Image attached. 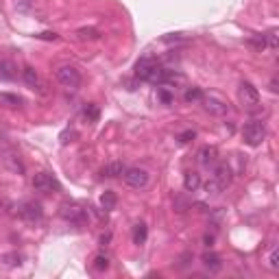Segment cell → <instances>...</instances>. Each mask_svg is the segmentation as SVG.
<instances>
[{
    "instance_id": "6da1fadb",
    "label": "cell",
    "mask_w": 279,
    "mask_h": 279,
    "mask_svg": "<svg viewBox=\"0 0 279 279\" xmlns=\"http://www.w3.org/2000/svg\"><path fill=\"white\" fill-rule=\"evenodd\" d=\"M242 138L249 146H260L266 138V127L260 120H251L242 127Z\"/></svg>"
},
{
    "instance_id": "7a4b0ae2",
    "label": "cell",
    "mask_w": 279,
    "mask_h": 279,
    "mask_svg": "<svg viewBox=\"0 0 279 279\" xmlns=\"http://www.w3.org/2000/svg\"><path fill=\"white\" fill-rule=\"evenodd\" d=\"M55 76L63 87H68V90H76V87L81 85V72L74 66H61L57 70Z\"/></svg>"
},
{
    "instance_id": "3957f363",
    "label": "cell",
    "mask_w": 279,
    "mask_h": 279,
    "mask_svg": "<svg viewBox=\"0 0 279 279\" xmlns=\"http://www.w3.org/2000/svg\"><path fill=\"white\" fill-rule=\"evenodd\" d=\"M122 179L129 188H133V190H142V188L148 186V173L144 168H124Z\"/></svg>"
},
{
    "instance_id": "277c9868",
    "label": "cell",
    "mask_w": 279,
    "mask_h": 279,
    "mask_svg": "<svg viewBox=\"0 0 279 279\" xmlns=\"http://www.w3.org/2000/svg\"><path fill=\"white\" fill-rule=\"evenodd\" d=\"M59 214H61L63 221L74 223V225H83L87 221L85 210H83L81 205H76V203H63L61 207H59Z\"/></svg>"
},
{
    "instance_id": "5b68a950",
    "label": "cell",
    "mask_w": 279,
    "mask_h": 279,
    "mask_svg": "<svg viewBox=\"0 0 279 279\" xmlns=\"http://www.w3.org/2000/svg\"><path fill=\"white\" fill-rule=\"evenodd\" d=\"M33 188L37 192H52V190H61V183L50 173H37L33 177Z\"/></svg>"
},
{
    "instance_id": "8992f818",
    "label": "cell",
    "mask_w": 279,
    "mask_h": 279,
    "mask_svg": "<svg viewBox=\"0 0 279 279\" xmlns=\"http://www.w3.org/2000/svg\"><path fill=\"white\" fill-rule=\"evenodd\" d=\"M238 96L242 100V105L245 107H258L260 105V92H258V87H253V83H249V81H242L240 83V90H238Z\"/></svg>"
},
{
    "instance_id": "52a82bcc",
    "label": "cell",
    "mask_w": 279,
    "mask_h": 279,
    "mask_svg": "<svg viewBox=\"0 0 279 279\" xmlns=\"http://www.w3.org/2000/svg\"><path fill=\"white\" fill-rule=\"evenodd\" d=\"M22 221L26 223H39L41 216H44V210H41L39 203H35V201H28V203H22L20 210H17Z\"/></svg>"
},
{
    "instance_id": "ba28073f",
    "label": "cell",
    "mask_w": 279,
    "mask_h": 279,
    "mask_svg": "<svg viewBox=\"0 0 279 279\" xmlns=\"http://www.w3.org/2000/svg\"><path fill=\"white\" fill-rule=\"evenodd\" d=\"M214 181L218 183L221 190H227L231 183V168L227 164H216L214 166Z\"/></svg>"
},
{
    "instance_id": "9c48e42d",
    "label": "cell",
    "mask_w": 279,
    "mask_h": 279,
    "mask_svg": "<svg viewBox=\"0 0 279 279\" xmlns=\"http://www.w3.org/2000/svg\"><path fill=\"white\" fill-rule=\"evenodd\" d=\"M199 162L203 168H214L218 164V151L216 146H203L199 151Z\"/></svg>"
},
{
    "instance_id": "30bf717a",
    "label": "cell",
    "mask_w": 279,
    "mask_h": 279,
    "mask_svg": "<svg viewBox=\"0 0 279 279\" xmlns=\"http://www.w3.org/2000/svg\"><path fill=\"white\" fill-rule=\"evenodd\" d=\"M203 107L210 114L214 116H225V114H229V105L227 103H223V100H218V98H205L203 96Z\"/></svg>"
},
{
    "instance_id": "8fae6325",
    "label": "cell",
    "mask_w": 279,
    "mask_h": 279,
    "mask_svg": "<svg viewBox=\"0 0 279 279\" xmlns=\"http://www.w3.org/2000/svg\"><path fill=\"white\" fill-rule=\"evenodd\" d=\"M203 266L210 273H218L223 269V262H221V255L218 253H214V251H207L205 255H203Z\"/></svg>"
},
{
    "instance_id": "7c38bea8",
    "label": "cell",
    "mask_w": 279,
    "mask_h": 279,
    "mask_svg": "<svg viewBox=\"0 0 279 279\" xmlns=\"http://www.w3.org/2000/svg\"><path fill=\"white\" fill-rule=\"evenodd\" d=\"M22 81H24L31 90H39L41 87L39 76H37V72H35V68H31V66H26L24 70H22Z\"/></svg>"
},
{
    "instance_id": "4fadbf2b",
    "label": "cell",
    "mask_w": 279,
    "mask_h": 279,
    "mask_svg": "<svg viewBox=\"0 0 279 279\" xmlns=\"http://www.w3.org/2000/svg\"><path fill=\"white\" fill-rule=\"evenodd\" d=\"M17 76V68L13 61H0V81H13Z\"/></svg>"
},
{
    "instance_id": "5bb4252c",
    "label": "cell",
    "mask_w": 279,
    "mask_h": 279,
    "mask_svg": "<svg viewBox=\"0 0 279 279\" xmlns=\"http://www.w3.org/2000/svg\"><path fill=\"white\" fill-rule=\"evenodd\" d=\"M124 173V164L120 162H111V164H107L103 170H100V177H109V179H114V177H122Z\"/></svg>"
},
{
    "instance_id": "9a60e30c",
    "label": "cell",
    "mask_w": 279,
    "mask_h": 279,
    "mask_svg": "<svg viewBox=\"0 0 279 279\" xmlns=\"http://www.w3.org/2000/svg\"><path fill=\"white\" fill-rule=\"evenodd\" d=\"M183 188H186L188 192H197L201 188V175L199 173H186V177H183Z\"/></svg>"
},
{
    "instance_id": "2e32d148",
    "label": "cell",
    "mask_w": 279,
    "mask_h": 279,
    "mask_svg": "<svg viewBox=\"0 0 279 279\" xmlns=\"http://www.w3.org/2000/svg\"><path fill=\"white\" fill-rule=\"evenodd\" d=\"M116 203H118L116 192H111V190H107V192H103V197H100V207H103L105 212L116 210Z\"/></svg>"
},
{
    "instance_id": "e0dca14e",
    "label": "cell",
    "mask_w": 279,
    "mask_h": 279,
    "mask_svg": "<svg viewBox=\"0 0 279 279\" xmlns=\"http://www.w3.org/2000/svg\"><path fill=\"white\" fill-rule=\"evenodd\" d=\"M146 236H148V229H146V225L144 223H138L133 227V242L135 245H144L146 242Z\"/></svg>"
},
{
    "instance_id": "ac0fdd59",
    "label": "cell",
    "mask_w": 279,
    "mask_h": 279,
    "mask_svg": "<svg viewBox=\"0 0 279 279\" xmlns=\"http://www.w3.org/2000/svg\"><path fill=\"white\" fill-rule=\"evenodd\" d=\"M76 37H79L81 41H94V39L100 37V33L96 31V28L87 26V28H79V31H76Z\"/></svg>"
},
{
    "instance_id": "d6986e66",
    "label": "cell",
    "mask_w": 279,
    "mask_h": 279,
    "mask_svg": "<svg viewBox=\"0 0 279 279\" xmlns=\"http://www.w3.org/2000/svg\"><path fill=\"white\" fill-rule=\"evenodd\" d=\"M0 103L7 105V107H20L22 98L15 96V94H9V92H0Z\"/></svg>"
},
{
    "instance_id": "ffe728a7",
    "label": "cell",
    "mask_w": 279,
    "mask_h": 279,
    "mask_svg": "<svg viewBox=\"0 0 279 279\" xmlns=\"http://www.w3.org/2000/svg\"><path fill=\"white\" fill-rule=\"evenodd\" d=\"M0 260H2V262L7 264V266H20V264H22V255L15 253V251H13V253H4Z\"/></svg>"
},
{
    "instance_id": "44dd1931",
    "label": "cell",
    "mask_w": 279,
    "mask_h": 279,
    "mask_svg": "<svg viewBox=\"0 0 279 279\" xmlns=\"http://www.w3.org/2000/svg\"><path fill=\"white\" fill-rule=\"evenodd\" d=\"M183 98H186V103H197V100H203V92L199 87H190Z\"/></svg>"
},
{
    "instance_id": "7402d4cb",
    "label": "cell",
    "mask_w": 279,
    "mask_h": 279,
    "mask_svg": "<svg viewBox=\"0 0 279 279\" xmlns=\"http://www.w3.org/2000/svg\"><path fill=\"white\" fill-rule=\"evenodd\" d=\"M83 116H85L90 122H96V120H98V107L94 105V103L85 105V109H83Z\"/></svg>"
},
{
    "instance_id": "603a6c76",
    "label": "cell",
    "mask_w": 279,
    "mask_h": 279,
    "mask_svg": "<svg viewBox=\"0 0 279 279\" xmlns=\"http://www.w3.org/2000/svg\"><path fill=\"white\" fill-rule=\"evenodd\" d=\"M264 39H266V46L269 48H277L279 46V37H277V28H271L269 33L264 35Z\"/></svg>"
},
{
    "instance_id": "cb8c5ba5",
    "label": "cell",
    "mask_w": 279,
    "mask_h": 279,
    "mask_svg": "<svg viewBox=\"0 0 279 279\" xmlns=\"http://www.w3.org/2000/svg\"><path fill=\"white\" fill-rule=\"evenodd\" d=\"M4 162H7L9 166H11V170H15V173H24V166H22V162L17 159L15 155H9V157H4Z\"/></svg>"
},
{
    "instance_id": "d4e9b609",
    "label": "cell",
    "mask_w": 279,
    "mask_h": 279,
    "mask_svg": "<svg viewBox=\"0 0 279 279\" xmlns=\"http://www.w3.org/2000/svg\"><path fill=\"white\" fill-rule=\"evenodd\" d=\"M94 269H96L98 273L107 271V269H109V260H107L105 255H96V258H94Z\"/></svg>"
},
{
    "instance_id": "484cf974",
    "label": "cell",
    "mask_w": 279,
    "mask_h": 279,
    "mask_svg": "<svg viewBox=\"0 0 279 279\" xmlns=\"http://www.w3.org/2000/svg\"><path fill=\"white\" fill-rule=\"evenodd\" d=\"M249 44H251L253 48H258V50H264V48H266V39H264V35H253V37L249 39Z\"/></svg>"
},
{
    "instance_id": "4316f807",
    "label": "cell",
    "mask_w": 279,
    "mask_h": 279,
    "mask_svg": "<svg viewBox=\"0 0 279 279\" xmlns=\"http://www.w3.org/2000/svg\"><path fill=\"white\" fill-rule=\"evenodd\" d=\"M269 266H271L273 271H277V269H279V249H277V247L273 249L271 255H269Z\"/></svg>"
},
{
    "instance_id": "83f0119b",
    "label": "cell",
    "mask_w": 279,
    "mask_h": 279,
    "mask_svg": "<svg viewBox=\"0 0 279 279\" xmlns=\"http://www.w3.org/2000/svg\"><path fill=\"white\" fill-rule=\"evenodd\" d=\"M76 138V131L74 129H66L61 135H59V140H61V144H68V142H72Z\"/></svg>"
},
{
    "instance_id": "f1b7e54d",
    "label": "cell",
    "mask_w": 279,
    "mask_h": 279,
    "mask_svg": "<svg viewBox=\"0 0 279 279\" xmlns=\"http://www.w3.org/2000/svg\"><path fill=\"white\" fill-rule=\"evenodd\" d=\"M205 190H207V194H214V197H216V194H221V192H223V190L218 188V183L214 181V179L205 183Z\"/></svg>"
},
{
    "instance_id": "f546056e",
    "label": "cell",
    "mask_w": 279,
    "mask_h": 279,
    "mask_svg": "<svg viewBox=\"0 0 279 279\" xmlns=\"http://www.w3.org/2000/svg\"><path fill=\"white\" fill-rule=\"evenodd\" d=\"M159 98H162V103H166V105L173 103V94H170L168 90H164V87L159 90Z\"/></svg>"
},
{
    "instance_id": "4dcf8cb0",
    "label": "cell",
    "mask_w": 279,
    "mask_h": 279,
    "mask_svg": "<svg viewBox=\"0 0 279 279\" xmlns=\"http://www.w3.org/2000/svg\"><path fill=\"white\" fill-rule=\"evenodd\" d=\"M194 135H197L194 131H186V133H181V135H179V142H181V144H186V142L194 140Z\"/></svg>"
},
{
    "instance_id": "1f68e13d",
    "label": "cell",
    "mask_w": 279,
    "mask_h": 279,
    "mask_svg": "<svg viewBox=\"0 0 279 279\" xmlns=\"http://www.w3.org/2000/svg\"><path fill=\"white\" fill-rule=\"evenodd\" d=\"M37 37H41V39H57L59 35L57 33H41V35H37Z\"/></svg>"
},
{
    "instance_id": "d6a6232c",
    "label": "cell",
    "mask_w": 279,
    "mask_h": 279,
    "mask_svg": "<svg viewBox=\"0 0 279 279\" xmlns=\"http://www.w3.org/2000/svg\"><path fill=\"white\" fill-rule=\"evenodd\" d=\"M109 240H111V234H105L103 238H100V245H107V242H109Z\"/></svg>"
},
{
    "instance_id": "836d02e7",
    "label": "cell",
    "mask_w": 279,
    "mask_h": 279,
    "mask_svg": "<svg viewBox=\"0 0 279 279\" xmlns=\"http://www.w3.org/2000/svg\"><path fill=\"white\" fill-rule=\"evenodd\" d=\"M212 242H214V236H205V245L212 247Z\"/></svg>"
},
{
    "instance_id": "e575fe53",
    "label": "cell",
    "mask_w": 279,
    "mask_h": 279,
    "mask_svg": "<svg viewBox=\"0 0 279 279\" xmlns=\"http://www.w3.org/2000/svg\"><path fill=\"white\" fill-rule=\"evenodd\" d=\"M271 92H277V81H271Z\"/></svg>"
},
{
    "instance_id": "d590c367",
    "label": "cell",
    "mask_w": 279,
    "mask_h": 279,
    "mask_svg": "<svg viewBox=\"0 0 279 279\" xmlns=\"http://www.w3.org/2000/svg\"><path fill=\"white\" fill-rule=\"evenodd\" d=\"M2 207H7V201H4L2 197H0V210H2Z\"/></svg>"
}]
</instances>
